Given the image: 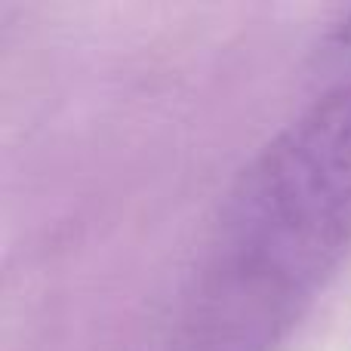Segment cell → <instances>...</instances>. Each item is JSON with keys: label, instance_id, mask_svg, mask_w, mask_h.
<instances>
[{"label": "cell", "instance_id": "1", "mask_svg": "<svg viewBox=\"0 0 351 351\" xmlns=\"http://www.w3.org/2000/svg\"><path fill=\"white\" fill-rule=\"evenodd\" d=\"M351 250V84L327 86L241 173L173 351H278Z\"/></svg>", "mask_w": 351, "mask_h": 351}, {"label": "cell", "instance_id": "2", "mask_svg": "<svg viewBox=\"0 0 351 351\" xmlns=\"http://www.w3.org/2000/svg\"><path fill=\"white\" fill-rule=\"evenodd\" d=\"M321 71L327 86L351 84V16L342 19L321 43Z\"/></svg>", "mask_w": 351, "mask_h": 351}]
</instances>
